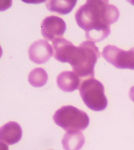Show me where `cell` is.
I'll use <instances>...</instances> for the list:
<instances>
[{
  "mask_svg": "<svg viewBox=\"0 0 134 150\" xmlns=\"http://www.w3.org/2000/svg\"><path fill=\"white\" fill-rule=\"evenodd\" d=\"M119 18V10L108 1H86L75 14L77 25L85 31L87 41L99 42L110 34V25Z\"/></svg>",
  "mask_w": 134,
  "mask_h": 150,
  "instance_id": "obj_1",
  "label": "cell"
},
{
  "mask_svg": "<svg viewBox=\"0 0 134 150\" xmlns=\"http://www.w3.org/2000/svg\"><path fill=\"white\" fill-rule=\"evenodd\" d=\"M53 56L59 62H67L72 66L73 72L80 77L93 78L94 66L100 53L95 43L84 41L78 46H74L64 38L53 41Z\"/></svg>",
  "mask_w": 134,
  "mask_h": 150,
  "instance_id": "obj_2",
  "label": "cell"
},
{
  "mask_svg": "<svg viewBox=\"0 0 134 150\" xmlns=\"http://www.w3.org/2000/svg\"><path fill=\"white\" fill-rule=\"evenodd\" d=\"M55 124L67 131H80L89 125V117L84 111L71 105L63 106L53 116Z\"/></svg>",
  "mask_w": 134,
  "mask_h": 150,
  "instance_id": "obj_3",
  "label": "cell"
},
{
  "mask_svg": "<svg viewBox=\"0 0 134 150\" xmlns=\"http://www.w3.org/2000/svg\"><path fill=\"white\" fill-rule=\"evenodd\" d=\"M79 92L85 105L91 110L102 111L107 107V98L104 86L94 78H87L80 84Z\"/></svg>",
  "mask_w": 134,
  "mask_h": 150,
  "instance_id": "obj_4",
  "label": "cell"
},
{
  "mask_svg": "<svg viewBox=\"0 0 134 150\" xmlns=\"http://www.w3.org/2000/svg\"><path fill=\"white\" fill-rule=\"evenodd\" d=\"M102 56L116 68L134 70V47L125 51L114 45H107L103 49Z\"/></svg>",
  "mask_w": 134,
  "mask_h": 150,
  "instance_id": "obj_5",
  "label": "cell"
},
{
  "mask_svg": "<svg viewBox=\"0 0 134 150\" xmlns=\"http://www.w3.org/2000/svg\"><path fill=\"white\" fill-rule=\"evenodd\" d=\"M66 31V23L57 16H48L41 23V33L48 40L60 38Z\"/></svg>",
  "mask_w": 134,
  "mask_h": 150,
  "instance_id": "obj_6",
  "label": "cell"
},
{
  "mask_svg": "<svg viewBox=\"0 0 134 150\" xmlns=\"http://www.w3.org/2000/svg\"><path fill=\"white\" fill-rule=\"evenodd\" d=\"M28 54L31 61L42 64L48 61V59L53 55V48L46 40H37L29 47Z\"/></svg>",
  "mask_w": 134,
  "mask_h": 150,
  "instance_id": "obj_7",
  "label": "cell"
},
{
  "mask_svg": "<svg viewBox=\"0 0 134 150\" xmlns=\"http://www.w3.org/2000/svg\"><path fill=\"white\" fill-rule=\"evenodd\" d=\"M0 137L1 142L7 145L15 144L20 141L22 137V129L21 126L16 122H8L1 126L0 129Z\"/></svg>",
  "mask_w": 134,
  "mask_h": 150,
  "instance_id": "obj_8",
  "label": "cell"
},
{
  "mask_svg": "<svg viewBox=\"0 0 134 150\" xmlns=\"http://www.w3.org/2000/svg\"><path fill=\"white\" fill-rule=\"evenodd\" d=\"M57 85L65 92H72L80 87L79 76L73 71L61 72L57 76Z\"/></svg>",
  "mask_w": 134,
  "mask_h": 150,
  "instance_id": "obj_9",
  "label": "cell"
},
{
  "mask_svg": "<svg viewBox=\"0 0 134 150\" xmlns=\"http://www.w3.org/2000/svg\"><path fill=\"white\" fill-rule=\"evenodd\" d=\"M84 142V135L80 131H67L62 138V146L65 150H80Z\"/></svg>",
  "mask_w": 134,
  "mask_h": 150,
  "instance_id": "obj_10",
  "label": "cell"
},
{
  "mask_svg": "<svg viewBox=\"0 0 134 150\" xmlns=\"http://www.w3.org/2000/svg\"><path fill=\"white\" fill-rule=\"evenodd\" d=\"M75 4L76 0H51L46 2V7L48 10L58 14H68L71 12Z\"/></svg>",
  "mask_w": 134,
  "mask_h": 150,
  "instance_id": "obj_11",
  "label": "cell"
},
{
  "mask_svg": "<svg viewBox=\"0 0 134 150\" xmlns=\"http://www.w3.org/2000/svg\"><path fill=\"white\" fill-rule=\"evenodd\" d=\"M48 75L43 68H35L29 73L28 81L34 87H42L44 86L47 82Z\"/></svg>",
  "mask_w": 134,
  "mask_h": 150,
  "instance_id": "obj_12",
  "label": "cell"
},
{
  "mask_svg": "<svg viewBox=\"0 0 134 150\" xmlns=\"http://www.w3.org/2000/svg\"><path fill=\"white\" fill-rule=\"evenodd\" d=\"M129 96H130V99L134 102V86H132V88L129 91Z\"/></svg>",
  "mask_w": 134,
  "mask_h": 150,
  "instance_id": "obj_13",
  "label": "cell"
},
{
  "mask_svg": "<svg viewBox=\"0 0 134 150\" xmlns=\"http://www.w3.org/2000/svg\"><path fill=\"white\" fill-rule=\"evenodd\" d=\"M0 147H1V150H8V147H7L4 143H2V142H1V146Z\"/></svg>",
  "mask_w": 134,
  "mask_h": 150,
  "instance_id": "obj_14",
  "label": "cell"
},
{
  "mask_svg": "<svg viewBox=\"0 0 134 150\" xmlns=\"http://www.w3.org/2000/svg\"><path fill=\"white\" fill-rule=\"evenodd\" d=\"M130 3H131V4H133V5H134V1H130Z\"/></svg>",
  "mask_w": 134,
  "mask_h": 150,
  "instance_id": "obj_15",
  "label": "cell"
}]
</instances>
